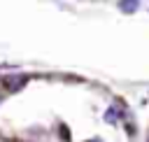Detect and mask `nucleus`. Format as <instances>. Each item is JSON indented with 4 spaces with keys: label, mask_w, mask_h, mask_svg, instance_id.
Instances as JSON below:
<instances>
[{
    "label": "nucleus",
    "mask_w": 149,
    "mask_h": 142,
    "mask_svg": "<svg viewBox=\"0 0 149 142\" xmlns=\"http://www.w3.org/2000/svg\"><path fill=\"white\" fill-rule=\"evenodd\" d=\"M119 5H121L123 12H135V9H137V0H121Z\"/></svg>",
    "instance_id": "1"
},
{
    "label": "nucleus",
    "mask_w": 149,
    "mask_h": 142,
    "mask_svg": "<svg viewBox=\"0 0 149 142\" xmlns=\"http://www.w3.org/2000/svg\"><path fill=\"white\" fill-rule=\"evenodd\" d=\"M105 119H107V121H114V119H116V109H109V112L105 114Z\"/></svg>",
    "instance_id": "2"
}]
</instances>
